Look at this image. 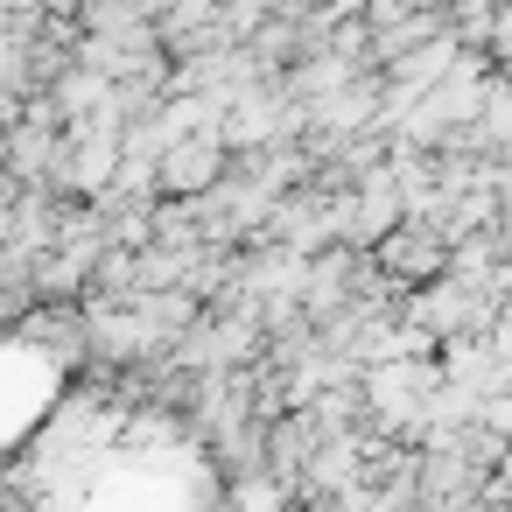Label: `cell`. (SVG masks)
<instances>
[{
    "instance_id": "cell-1",
    "label": "cell",
    "mask_w": 512,
    "mask_h": 512,
    "mask_svg": "<svg viewBox=\"0 0 512 512\" xmlns=\"http://www.w3.org/2000/svg\"><path fill=\"white\" fill-rule=\"evenodd\" d=\"M225 183H232V141H225V127H197V134H183V141L162 148V197L197 204V197H211Z\"/></svg>"
}]
</instances>
